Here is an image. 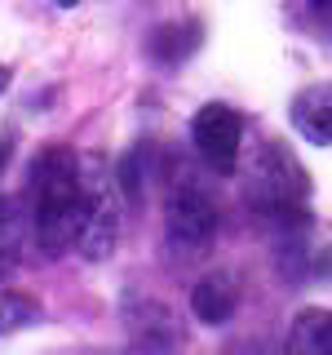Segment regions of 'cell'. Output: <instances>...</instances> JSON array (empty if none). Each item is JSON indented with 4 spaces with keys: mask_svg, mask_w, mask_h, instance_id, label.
Returning <instances> with one entry per match:
<instances>
[{
    "mask_svg": "<svg viewBox=\"0 0 332 355\" xmlns=\"http://www.w3.org/2000/svg\"><path fill=\"white\" fill-rule=\"evenodd\" d=\"M27 200H31V236H36L40 249L49 258L75 249L84 205H89V178L80 155L71 147H44L31 160Z\"/></svg>",
    "mask_w": 332,
    "mask_h": 355,
    "instance_id": "obj_1",
    "label": "cell"
},
{
    "mask_svg": "<svg viewBox=\"0 0 332 355\" xmlns=\"http://www.w3.org/2000/svg\"><path fill=\"white\" fill-rule=\"evenodd\" d=\"M310 178L284 142H261L248 164V200L266 218H297L306 209Z\"/></svg>",
    "mask_w": 332,
    "mask_h": 355,
    "instance_id": "obj_2",
    "label": "cell"
},
{
    "mask_svg": "<svg viewBox=\"0 0 332 355\" xmlns=\"http://www.w3.org/2000/svg\"><path fill=\"white\" fill-rule=\"evenodd\" d=\"M164 236L177 253H204L217 236V205L195 178L173 182L169 205H164Z\"/></svg>",
    "mask_w": 332,
    "mask_h": 355,
    "instance_id": "obj_3",
    "label": "cell"
},
{
    "mask_svg": "<svg viewBox=\"0 0 332 355\" xmlns=\"http://www.w3.org/2000/svg\"><path fill=\"white\" fill-rule=\"evenodd\" d=\"M191 142H195V151L204 155L208 169L230 173V169L239 164V142H243V120H239V111L226 107V103L199 107L195 120H191Z\"/></svg>",
    "mask_w": 332,
    "mask_h": 355,
    "instance_id": "obj_4",
    "label": "cell"
},
{
    "mask_svg": "<svg viewBox=\"0 0 332 355\" xmlns=\"http://www.w3.org/2000/svg\"><path fill=\"white\" fill-rule=\"evenodd\" d=\"M120 240V205H116V182H107L102 173L89 178V205H84V222L75 236V253L89 262H102L107 253H116Z\"/></svg>",
    "mask_w": 332,
    "mask_h": 355,
    "instance_id": "obj_5",
    "label": "cell"
},
{
    "mask_svg": "<svg viewBox=\"0 0 332 355\" xmlns=\"http://www.w3.org/2000/svg\"><path fill=\"white\" fill-rule=\"evenodd\" d=\"M293 125L306 142L332 147V80L324 85H306L293 98Z\"/></svg>",
    "mask_w": 332,
    "mask_h": 355,
    "instance_id": "obj_6",
    "label": "cell"
},
{
    "mask_svg": "<svg viewBox=\"0 0 332 355\" xmlns=\"http://www.w3.org/2000/svg\"><path fill=\"white\" fill-rule=\"evenodd\" d=\"M235 306H239V288L221 271L204 275V280L191 288V311H195L199 324H226V320L235 315Z\"/></svg>",
    "mask_w": 332,
    "mask_h": 355,
    "instance_id": "obj_7",
    "label": "cell"
},
{
    "mask_svg": "<svg viewBox=\"0 0 332 355\" xmlns=\"http://www.w3.org/2000/svg\"><path fill=\"white\" fill-rule=\"evenodd\" d=\"M288 347L302 355H332V311H302L293 324V338Z\"/></svg>",
    "mask_w": 332,
    "mask_h": 355,
    "instance_id": "obj_8",
    "label": "cell"
},
{
    "mask_svg": "<svg viewBox=\"0 0 332 355\" xmlns=\"http://www.w3.org/2000/svg\"><path fill=\"white\" fill-rule=\"evenodd\" d=\"M195 44H199V27H195V22H186V27H160L151 36V53L160 62H182Z\"/></svg>",
    "mask_w": 332,
    "mask_h": 355,
    "instance_id": "obj_9",
    "label": "cell"
},
{
    "mask_svg": "<svg viewBox=\"0 0 332 355\" xmlns=\"http://www.w3.org/2000/svg\"><path fill=\"white\" fill-rule=\"evenodd\" d=\"M18 249H22V222L14 214V205L0 200V280L18 266Z\"/></svg>",
    "mask_w": 332,
    "mask_h": 355,
    "instance_id": "obj_10",
    "label": "cell"
},
{
    "mask_svg": "<svg viewBox=\"0 0 332 355\" xmlns=\"http://www.w3.org/2000/svg\"><path fill=\"white\" fill-rule=\"evenodd\" d=\"M40 320V306L22 293H0V333H18Z\"/></svg>",
    "mask_w": 332,
    "mask_h": 355,
    "instance_id": "obj_11",
    "label": "cell"
},
{
    "mask_svg": "<svg viewBox=\"0 0 332 355\" xmlns=\"http://www.w3.org/2000/svg\"><path fill=\"white\" fill-rule=\"evenodd\" d=\"M9 151H14V142L0 133V173H5V164H9Z\"/></svg>",
    "mask_w": 332,
    "mask_h": 355,
    "instance_id": "obj_12",
    "label": "cell"
},
{
    "mask_svg": "<svg viewBox=\"0 0 332 355\" xmlns=\"http://www.w3.org/2000/svg\"><path fill=\"white\" fill-rule=\"evenodd\" d=\"M319 271H324V275H328V280H332V249L324 253V258H319Z\"/></svg>",
    "mask_w": 332,
    "mask_h": 355,
    "instance_id": "obj_13",
    "label": "cell"
},
{
    "mask_svg": "<svg viewBox=\"0 0 332 355\" xmlns=\"http://www.w3.org/2000/svg\"><path fill=\"white\" fill-rule=\"evenodd\" d=\"M9 89V67H0V94Z\"/></svg>",
    "mask_w": 332,
    "mask_h": 355,
    "instance_id": "obj_14",
    "label": "cell"
},
{
    "mask_svg": "<svg viewBox=\"0 0 332 355\" xmlns=\"http://www.w3.org/2000/svg\"><path fill=\"white\" fill-rule=\"evenodd\" d=\"M310 5H315V9H332V0H310Z\"/></svg>",
    "mask_w": 332,
    "mask_h": 355,
    "instance_id": "obj_15",
    "label": "cell"
},
{
    "mask_svg": "<svg viewBox=\"0 0 332 355\" xmlns=\"http://www.w3.org/2000/svg\"><path fill=\"white\" fill-rule=\"evenodd\" d=\"M58 5H62V9H71V5H80V0H58Z\"/></svg>",
    "mask_w": 332,
    "mask_h": 355,
    "instance_id": "obj_16",
    "label": "cell"
}]
</instances>
